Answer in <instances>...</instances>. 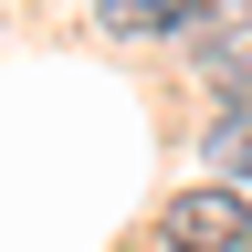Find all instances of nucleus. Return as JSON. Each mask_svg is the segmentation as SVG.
I'll return each instance as SVG.
<instances>
[{
    "instance_id": "obj_1",
    "label": "nucleus",
    "mask_w": 252,
    "mask_h": 252,
    "mask_svg": "<svg viewBox=\"0 0 252 252\" xmlns=\"http://www.w3.org/2000/svg\"><path fill=\"white\" fill-rule=\"evenodd\" d=\"M252 231V210L231 200V189H189V200H168V252H231Z\"/></svg>"
},
{
    "instance_id": "obj_2",
    "label": "nucleus",
    "mask_w": 252,
    "mask_h": 252,
    "mask_svg": "<svg viewBox=\"0 0 252 252\" xmlns=\"http://www.w3.org/2000/svg\"><path fill=\"white\" fill-rule=\"evenodd\" d=\"M189 11H200V0H105V32L147 42V32H189Z\"/></svg>"
},
{
    "instance_id": "obj_3",
    "label": "nucleus",
    "mask_w": 252,
    "mask_h": 252,
    "mask_svg": "<svg viewBox=\"0 0 252 252\" xmlns=\"http://www.w3.org/2000/svg\"><path fill=\"white\" fill-rule=\"evenodd\" d=\"M210 158H220V168H231V179H252V105H242L231 126H220V147H210Z\"/></svg>"
},
{
    "instance_id": "obj_4",
    "label": "nucleus",
    "mask_w": 252,
    "mask_h": 252,
    "mask_svg": "<svg viewBox=\"0 0 252 252\" xmlns=\"http://www.w3.org/2000/svg\"><path fill=\"white\" fill-rule=\"evenodd\" d=\"M220 74H231V84H242V94H252V42H242V53H231V63H220Z\"/></svg>"
}]
</instances>
